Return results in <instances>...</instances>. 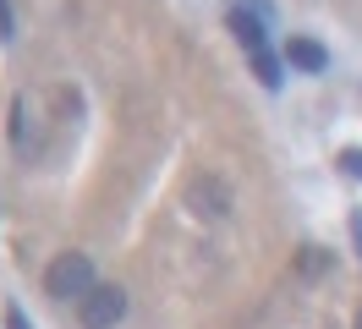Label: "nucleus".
<instances>
[{"label": "nucleus", "mask_w": 362, "mask_h": 329, "mask_svg": "<svg viewBox=\"0 0 362 329\" xmlns=\"http://www.w3.org/2000/svg\"><path fill=\"white\" fill-rule=\"evenodd\" d=\"M264 6H236L230 11V33H236V44L247 50V61H252V71H258V83L264 88H280L286 83V71H280V61H274V50H269V28H264Z\"/></svg>", "instance_id": "obj_1"}, {"label": "nucleus", "mask_w": 362, "mask_h": 329, "mask_svg": "<svg viewBox=\"0 0 362 329\" xmlns=\"http://www.w3.org/2000/svg\"><path fill=\"white\" fill-rule=\"evenodd\" d=\"M93 285V258L88 253H61V258L45 269V296L55 302H83Z\"/></svg>", "instance_id": "obj_2"}, {"label": "nucleus", "mask_w": 362, "mask_h": 329, "mask_svg": "<svg viewBox=\"0 0 362 329\" xmlns=\"http://www.w3.org/2000/svg\"><path fill=\"white\" fill-rule=\"evenodd\" d=\"M77 318H83V329H115L121 318H127V291L121 285H88V296L77 302Z\"/></svg>", "instance_id": "obj_3"}, {"label": "nucleus", "mask_w": 362, "mask_h": 329, "mask_svg": "<svg viewBox=\"0 0 362 329\" xmlns=\"http://www.w3.org/2000/svg\"><path fill=\"white\" fill-rule=\"evenodd\" d=\"M286 61H291L296 71H324V66H329V50L313 44V39H291L286 44Z\"/></svg>", "instance_id": "obj_4"}, {"label": "nucleus", "mask_w": 362, "mask_h": 329, "mask_svg": "<svg viewBox=\"0 0 362 329\" xmlns=\"http://www.w3.org/2000/svg\"><path fill=\"white\" fill-rule=\"evenodd\" d=\"M324 253H318V247H302V275H308V280H313V275H324Z\"/></svg>", "instance_id": "obj_5"}, {"label": "nucleus", "mask_w": 362, "mask_h": 329, "mask_svg": "<svg viewBox=\"0 0 362 329\" xmlns=\"http://www.w3.org/2000/svg\"><path fill=\"white\" fill-rule=\"evenodd\" d=\"M340 171L351 181H362V149H340Z\"/></svg>", "instance_id": "obj_6"}, {"label": "nucleus", "mask_w": 362, "mask_h": 329, "mask_svg": "<svg viewBox=\"0 0 362 329\" xmlns=\"http://www.w3.org/2000/svg\"><path fill=\"white\" fill-rule=\"evenodd\" d=\"M11 33H17V22H11V6L0 0V39H11Z\"/></svg>", "instance_id": "obj_7"}, {"label": "nucleus", "mask_w": 362, "mask_h": 329, "mask_svg": "<svg viewBox=\"0 0 362 329\" xmlns=\"http://www.w3.org/2000/svg\"><path fill=\"white\" fill-rule=\"evenodd\" d=\"M6 329H33V324H28L23 313H17V307H11V313H6Z\"/></svg>", "instance_id": "obj_8"}, {"label": "nucleus", "mask_w": 362, "mask_h": 329, "mask_svg": "<svg viewBox=\"0 0 362 329\" xmlns=\"http://www.w3.org/2000/svg\"><path fill=\"white\" fill-rule=\"evenodd\" d=\"M351 241H357V253H362V209L351 214Z\"/></svg>", "instance_id": "obj_9"}, {"label": "nucleus", "mask_w": 362, "mask_h": 329, "mask_svg": "<svg viewBox=\"0 0 362 329\" xmlns=\"http://www.w3.org/2000/svg\"><path fill=\"white\" fill-rule=\"evenodd\" d=\"M357 329H362V318H357Z\"/></svg>", "instance_id": "obj_10"}]
</instances>
